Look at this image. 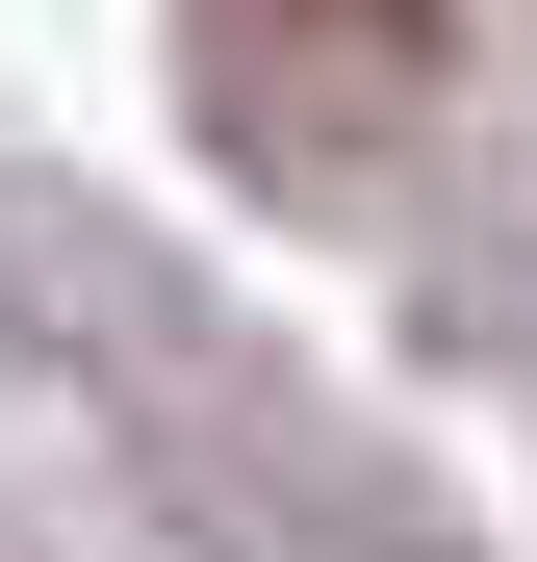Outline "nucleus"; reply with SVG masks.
Masks as SVG:
<instances>
[{"label": "nucleus", "instance_id": "1", "mask_svg": "<svg viewBox=\"0 0 537 562\" xmlns=\"http://www.w3.org/2000/svg\"><path fill=\"white\" fill-rule=\"evenodd\" d=\"M358 26H435V0H358Z\"/></svg>", "mask_w": 537, "mask_h": 562}]
</instances>
